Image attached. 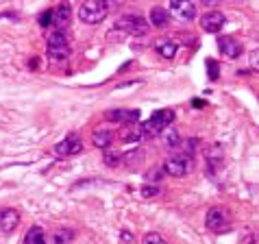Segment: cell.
Here are the masks:
<instances>
[{
    "label": "cell",
    "instance_id": "obj_1",
    "mask_svg": "<svg viewBox=\"0 0 259 244\" xmlns=\"http://www.w3.org/2000/svg\"><path fill=\"white\" fill-rule=\"evenodd\" d=\"M175 120V111L172 109H157L153 116L148 118V122H144V127H142V133L144 135H159L163 133L165 129L170 127V122Z\"/></svg>",
    "mask_w": 259,
    "mask_h": 244
},
{
    "label": "cell",
    "instance_id": "obj_2",
    "mask_svg": "<svg viewBox=\"0 0 259 244\" xmlns=\"http://www.w3.org/2000/svg\"><path fill=\"white\" fill-rule=\"evenodd\" d=\"M107 13L109 11H107L103 0H85L81 9H78V18L85 24H100L107 18Z\"/></svg>",
    "mask_w": 259,
    "mask_h": 244
},
{
    "label": "cell",
    "instance_id": "obj_3",
    "mask_svg": "<svg viewBox=\"0 0 259 244\" xmlns=\"http://www.w3.org/2000/svg\"><path fill=\"white\" fill-rule=\"evenodd\" d=\"M48 55L57 61L66 59L70 55V42L61 31H55V33L48 35Z\"/></svg>",
    "mask_w": 259,
    "mask_h": 244
},
{
    "label": "cell",
    "instance_id": "obj_4",
    "mask_svg": "<svg viewBox=\"0 0 259 244\" xmlns=\"http://www.w3.org/2000/svg\"><path fill=\"white\" fill-rule=\"evenodd\" d=\"M116 28L118 31H124L128 35H146L148 31V22L140 16H124L120 18L116 22Z\"/></svg>",
    "mask_w": 259,
    "mask_h": 244
},
{
    "label": "cell",
    "instance_id": "obj_5",
    "mask_svg": "<svg viewBox=\"0 0 259 244\" xmlns=\"http://www.w3.org/2000/svg\"><path fill=\"white\" fill-rule=\"evenodd\" d=\"M163 170L172 177H185L192 170V159L185 155H175L163 161Z\"/></svg>",
    "mask_w": 259,
    "mask_h": 244
},
{
    "label": "cell",
    "instance_id": "obj_6",
    "mask_svg": "<svg viewBox=\"0 0 259 244\" xmlns=\"http://www.w3.org/2000/svg\"><path fill=\"white\" fill-rule=\"evenodd\" d=\"M170 13L183 22H190L196 18V7L192 0H170Z\"/></svg>",
    "mask_w": 259,
    "mask_h": 244
},
{
    "label": "cell",
    "instance_id": "obj_7",
    "mask_svg": "<svg viewBox=\"0 0 259 244\" xmlns=\"http://www.w3.org/2000/svg\"><path fill=\"white\" fill-rule=\"evenodd\" d=\"M83 150V142H81V138H78L76 133H72V135H68L66 140H61L59 144L55 146V153L59 155V157H70V155H78Z\"/></svg>",
    "mask_w": 259,
    "mask_h": 244
},
{
    "label": "cell",
    "instance_id": "obj_8",
    "mask_svg": "<svg viewBox=\"0 0 259 244\" xmlns=\"http://www.w3.org/2000/svg\"><path fill=\"white\" fill-rule=\"evenodd\" d=\"M205 222L211 231H220V229L229 227V214H227L225 207H211V210L207 212Z\"/></svg>",
    "mask_w": 259,
    "mask_h": 244
},
{
    "label": "cell",
    "instance_id": "obj_9",
    "mask_svg": "<svg viewBox=\"0 0 259 244\" xmlns=\"http://www.w3.org/2000/svg\"><path fill=\"white\" fill-rule=\"evenodd\" d=\"M105 118L116 125H135L140 120V111L138 109H111L105 113Z\"/></svg>",
    "mask_w": 259,
    "mask_h": 244
},
{
    "label": "cell",
    "instance_id": "obj_10",
    "mask_svg": "<svg viewBox=\"0 0 259 244\" xmlns=\"http://www.w3.org/2000/svg\"><path fill=\"white\" fill-rule=\"evenodd\" d=\"M18 225H20L18 210H13V207H5V210H0V231L3 233H13Z\"/></svg>",
    "mask_w": 259,
    "mask_h": 244
},
{
    "label": "cell",
    "instance_id": "obj_11",
    "mask_svg": "<svg viewBox=\"0 0 259 244\" xmlns=\"http://www.w3.org/2000/svg\"><path fill=\"white\" fill-rule=\"evenodd\" d=\"M225 16L218 11H209V13H205L203 20H200V26H203V31L207 33H220L222 31V26H225Z\"/></svg>",
    "mask_w": 259,
    "mask_h": 244
},
{
    "label": "cell",
    "instance_id": "obj_12",
    "mask_svg": "<svg viewBox=\"0 0 259 244\" xmlns=\"http://www.w3.org/2000/svg\"><path fill=\"white\" fill-rule=\"evenodd\" d=\"M70 18H72V7H70V3H66V0L57 5V9H53V24L57 28L68 26L70 24Z\"/></svg>",
    "mask_w": 259,
    "mask_h": 244
},
{
    "label": "cell",
    "instance_id": "obj_13",
    "mask_svg": "<svg viewBox=\"0 0 259 244\" xmlns=\"http://www.w3.org/2000/svg\"><path fill=\"white\" fill-rule=\"evenodd\" d=\"M218 46H220L222 53L229 57V59H235V57L242 55V44L235 37H231V35H225V37H220L218 39Z\"/></svg>",
    "mask_w": 259,
    "mask_h": 244
},
{
    "label": "cell",
    "instance_id": "obj_14",
    "mask_svg": "<svg viewBox=\"0 0 259 244\" xmlns=\"http://www.w3.org/2000/svg\"><path fill=\"white\" fill-rule=\"evenodd\" d=\"M148 18H150V24L157 26V28H165L170 24V13L165 9H161V7H153Z\"/></svg>",
    "mask_w": 259,
    "mask_h": 244
},
{
    "label": "cell",
    "instance_id": "obj_15",
    "mask_svg": "<svg viewBox=\"0 0 259 244\" xmlns=\"http://www.w3.org/2000/svg\"><path fill=\"white\" fill-rule=\"evenodd\" d=\"M24 244H48L44 238V229L41 227H31L24 235Z\"/></svg>",
    "mask_w": 259,
    "mask_h": 244
},
{
    "label": "cell",
    "instance_id": "obj_16",
    "mask_svg": "<svg viewBox=\"0 0 259 244\" xmlns=\"http://www.w3.org/2000/svg\"><path fill=\"white\" fill-rule=\"evenodd\" d=\"M157 53H159L163 59H172V57L177 55V44L170 39H161L159 44H157Z\"/></svg>",
    "mask_w": 259,
    "mask_h": 244
},
{
    "label": "cell",
    "instance_id": "obj_17",
    "mask_svg": "<svg viewBox=\"0 0 259 244\" xmlns=\"http://www.w3.org/2000/svg\"><path fill=\"white\" fill-rule=\"evenodd\" d=\"M111 142H113V133L111 131H96L94 133V146L107 148V146H111Z\"/></svg>",
    "mask_w": 259,
    "mask_h": 244
},
{
    "label": "cell",
    "instance_id": "obj_18",
    "mask_svg": "<svg viewBox=\"0 0 259 244\" xmlns=\"http://www.w3.org/2000/svg\"><path fill=\"white\" fill-rule=\"evenodd\" d=\"M72 238H74V231H72V229H57V231L53 233L55 244H68Z\"/></svg>",
    "mask_w": 259,
    "mask_h": 244
},
{
    "label": "cell",
    "instance_id": "obj_19",
    "mask_svg": "<svg viewBox=\"0 0 259 244\" xmlns=\"http://www.w3.org/2000/svg\"><path fill=\"white\" fill-rule=\"evenodd\" d=\"M142 244H165V240H163V238H161V235L157 233V231H150V233L144 235Z\"/></svg>",
    "mask_w": 259,
    "mask_h": 244
},
{
    "label": "cell",
    "instance_id": "obj_20",
    "mask_svg": "<svg viewBox=\"0 0 259 244\" xmlns=\"http://www.w3.org/2000/svg\"><path fill=\"white\" fill-rule=\"evenodd\" d=\"M165 144L168 146H177L179 144V133L175 131V129H165Z\"/></svg>",
    "mask_w": 259,
    "mask_h": 244
},
{
    "label": "cell",
    "instance_id": "obj_21",
    "mask_svg": "<svg viewBox=\"0 0 259 244\" xmlns=\"http://www.w3.org/2000/svg\"><path fill=\"white\" fill-rule=\"evenodd\" d=\"M140 192H142L144 198H150V196H157V194H159V188H157V185H153V188H150V185H144Z\"/></svg>",
    "mask_w": 259,
    "mask_h": 244
},
{
    "label": "cell",
    "instance_id": "obj_22",
    "mask_svg": "<svg viewBox=\"0 0 259 244\" xmlns=\"http://www.w3.org/2000/svg\"><path fill=\"white\" fill-rule=\"evenodd\" d=\"M207 68H209V78L215 81V78H218V63L213 59H207Z\"/></svg>",
    "mask_w": 259,
    "mask_h": 244
},
{
    "label": "cell",
    "instance_id": "obj_23",
    "mask_svg": "<svg viewBox=\"0 0 259 244\" xmlns=\"http://www.w3.org/2000/svg\"><path fill=\"white\" fill-rule=\"evenodd\" d=\"M39 24H41V26H48V24H53V9L41 13V16H39Z\"/></svg>",
    "mask_w": 259,
    "mask_h": 244
},
{
    "label": "cell",
    "instance_id": "obj_24",
    "mask_svg": "<svg viewBox=\"0 0 259 244\" xmlns=\"http://www.w3.org/2000/svg\"><path fill=\"white\" fill-rule=\"evenodd\" d=\"M105 7H107V11H111V9H116V7H120L124 0H103Z\"/></svg>",
    "mask_w": 259,
    "mask_h": 244
},
{
    "label": "cell",
    "instance_id": "obj_25",
    "mask_svg": "<svg viewBox=\"0 0 259 244\" xmlns=\"http://www.w3.org/2000/svg\"><path fill=\"white\" fill-rule=\"evenodd\" d=\"M118 161H120V155H107V157H105V164H107V166H116Z\"/></svg>",
    "mask_w": 259,
    "mask_h": 244
},
{
    "label": "cell",
    "instance_id": "obj_26",
    "mask_svg": "<svg viewBox=\"0 0 259 244\" xmlns=\"http://www.w3.org/2000/svg\"><path fill=\"white\" fill-rule=\"evenodd\" d=\"M192 105L196 107V109H203V107H205L207 103H203V100H198V98H194V100H192Z\"/></svg>",
    "mask_w": 259,
    "mask_h": 244
},
{
    "label": "cell",
    "instance_id": "obj_27",
    "mask_svg": "<svg viewBox=\"0 0 259 244\" xmlns=\"http://www.w3.org/2000/svg\"><path fill=\"white\" fill-rule=\"evenodd\" d=\"M203 3H205L207 7H215V5H218V3H220V0H203Z\"/></svg>",
    "mask_w": 259,
    "mask_h": 244
}]
</instances>
